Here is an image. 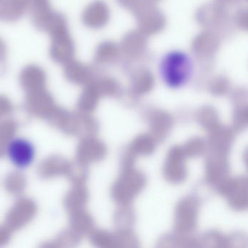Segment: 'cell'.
<instances>
[{"label":"cell","mask_w":248,"mask_h":248,"mask_svg":"<svg viewBox=\"0 0 248 248\" xmlns=\"http://www.w3.org/2000/svg\"><path fill=\"white\" fill-rule=\"evenodd\" d=\"M194 65L187 53L178 50L166 53L159 62L161 78L168 86L178 88L185 85L193 73Z\"/></svg>","instance_id":"1"},{"label":"cell","mask_w":248,"mask_h":248,"mask_svg":"<svg viewBox=\"0 0 248 248\" xmlns=\"http://www.w3.org/2000/svg\"><path fill=\"white\" fill-rule=\"evenodd\" d=\"M35 148L24 138H15L8 143L7 156L11 163L18 169L29 168L35 158Z\"/></svg>","instance_id":"2"}]
</instances>
